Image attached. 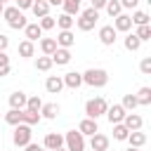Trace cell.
I'll return each instance as SVG.
<instances>
[{"label": "cell", "instance_id": "9c48e42d", "mask_svg": "<svg viewBox=\"0 0 151 151\" xmlns=\"http://www.w3.org/2000/svg\"><path fill=\"white\" fill-rule=\"evenodd\" d=\"M111 26L116 28V33H127V31L132 28V19H130V14L120 12V14L113 19V24H111Z\"/></svg>", "mask_w": 151, "mask_h": 151}, {"label": "cell", "instance_id": "db71d44e", "mask_svg": "<svg viewBox=\"0 0 151 151\" xmlns=\"http://www.w3.org/2000/svg\"><path fill=\"white\" fill-rule=\"evenodd\" d=\"M109 151H111V149H109Z\"/></svg>", "mask_w": 151, "mask_h": 151}, {"label": "cell", "instance_id": "5bb4252c", "mask_svg": "<svg viewBox=\"0 0 151 151\" xmlns=\"http://www.w3.org/2000/svg\"><path fill=\"white\" fill-rule=\"evenodd\" d=\"M26 99H28V94H26V92H21V90L12 92V94H9V109L24 111V109H26Z\"/></svg>", "mask_w": 151, "mask_h": 151}, {"label": "cell", "instance_id": "681fc988", "mask_svg": "<svg viewBox=\"0 0 151 151\" xmlns=\"http://www.w3.org/2000/svg\"><path fill=\"white\" fill-rule=\"evenodd\" d=\"M54 151H66V149H64V146H61V149H54Z\"/></svg>", "mask_w": 151, "mask_h": 151}, {"label": "cell", "instance_id": "d6986e66", "mask_svg": "<svg viewBox=\"0 0 151 151\" xmlns=\"http://www.w3.org/2000/svg\"><path fill=\"white\" fill-rule=\"evenodd\" d=\"M125 142H130V146L132 149H142L144 144H146V134L142 132V130H134V132H130L127 134V139Z\"/></svg>", "mask_w": 151, "mask_h": 151}, {"label": "cell", "instance_id": "ab89813d", "mask_svg": "<svg viewBox=\"0 0 151 151\" xmlns=\"http://www.w3.org/2000/svg\"><path fill=\"white\" fill-rule=\"evenodd\" d=\"M139 71H142L144 76H151V57H144V59H142V64H139Z\"/></svg>", "mask_w": 151, "mask_h": 151}, {"label": "cell", "instance_id": "7402d4cb", "mask_svg": "<svg viewBox=\"0 0 151 151\" xmlns=\"http://www.w3.org/2000/svg\"><path fill=\"white\" fill-rule=\"evenodd\" d=\"M40 120H42V118H40L38 111H28V109L21 111V123H24V125H31V127H33V125H38Z\"/></svg>", "mask_w": 151, "mask_h": 151}, {"label": "cell", "instance_id": "f5cc1de1", "mask_svg": "<svg viewBox=\"0 0 151 151\" xmlns=\"http://www.w3.org/2000/svg\"><path fill=\"white\" fill-rule=\"evenodd\" d=\"M33 2H40V0H33Z\"/></svg>", "mask_w": 151, "mask_h": 151}, {"label": "cell", "instance_id": "5b68a950", "mask_svg": "<svg viewBox=\"0 0 151 151\" xmlns=\"http://www.w3.org/2000/svg\"><path fill=\"white\" fill-rule=\"evenodd\" d=\"M64 149L66 151H85V137L78 132V130H68L64 134Z\"/></svg>", "mask_w": 151, "mask_h": 151}, {"label": "cell", "instance_id": "11a10c76", "mask_svg": "<svg viewBox=\"0 0 151 151\" xmlns=\"http://www.w3.org/2000/svg\"><path fill=\"white\" fill-rule=\"evenodd\" d=\"M90 151H92V149H90Z\"/></svg>", "mask_w": 151, "mask_h": 151}, {"label": "cell", "instance_id": "74e56055", "mask_svg": "<svg viewBox=\"0 0 151 151\" xmlns=\"http://www.w3.org/2000/svg\"><path fill=\"white\" fill-rule=\"evenodd\" d=\"M134 35H137L142 42H144V40H151V26H137Z\"/></svg>", "mask_w": 151, "mask_h": 151}, {"label": "cell", "instance_id": "1f68e13d", "mask_svg": "<svg viewBox=\"0 0 151 151\" xmlns=\"http://www.w3.org/2000/svg\"><path fill=\"white\" fill-rule=\"evenodd\" d=\"M5 123H7V125H14V127H17V125L21 123V111H17V109H9V111L5 113Z\"/></svg>", "mask_w": 151, "mask_h": 151}, {"label": "cell", "instance_id": "4316f807", "mask_svg": "<svg viewBox=\"0 0 151 151\" xmlns=\"http://www.w3.org/2000/svg\"><path fill=\"white\" fill-rule=\"evenodd\" d=\"M54 21H57V26H59L61 31H71V28H73V24H76V19H73V17H68V14H59Z\"/></svg>", "mask_w": 151, "mask_h": 151}, {"label": "cell", "instance_id": "7a4b0ae2", "mask_svg": "<svg viewBox=\"0 0 151 151\" xmlns=\"http://www.w3.org/2000/svg\"><path fill=\"white\" fill-rule=\"evenodd\" d=\"M106 109H109V101H106L104 97H94V99H87V104H85V116L92 118V120H97L99 116L106 113Z\"/></svg>", "mask_w": 151, "mask_h": 151}, {"label": "cell", "instance_id": "603a6c76", "mask_svg": "<svg viewBox=\"0 0 151 151\" xmlns=\"http://www.w3.org/2000/svg\"><path fill=\"white\" fill-rule=\"evenodd\" d=\"M80 5H83V0H64V2H61L64 14H68V17H76V14L80 12Z\"/></svg>", "mask_w": 151, "mask_h": 151}, {"label": "cell", "instance_id": "ba28073f", "mask_svg": "<svg viewBox=\"0 0 151 151\" xmlns=\"http://www.w3.org/2000/svg\"><path fill=\"white\" fill-rule=\"evenodd\" d=\"M125 113H127V111H125L120 104H113V106H109V109H106V113H104V116L109 118V123H111V125H118V123H123Z\"/></svg>", "mask_w": 151, "mask_h": 151}, {"label": "cell", "instance_id": "ffe728a7", "mask_svg": "<svg viewBox=\"0 0 151 151\" xmlns=\"http://www.w3.org/2000/svg\"><path fill=\"white\" fill-rule=\"evenodd\" d=\"M59 104H42V109H40V118H47V120H54L57 116H59Z\"/></svg>", "mask_w": 151, "mask_h": 151}, {"label": "cell", "instance_id": "4fadbf2b", "mask_svg": "<svg viewBox=\"0 0 151 151\" xmlns=\"http://www.w3.org/2000/svg\"><path fill=\"white\" fill-rule=\"evenodd\" d=\"M61 80H64V87L78 90V87L83 85V73H78V71H68L66 76H61Z\"/></svg>", "mask_w": 151, "mask_h": 151}, {"label": "cell", "instance_id": "f6af8a7d", "mask_svg": "<svg viewBox=\"0 0 151 151\" xmlns=\"http://www.w3.org/2000/svg\"><path fill=\"white\" fill-rule=\"evenodd\" d=\"M38 149H40V146H38V144H33V142H31V144H26V151H38Z\"/></svg>", "mask_w": 151, "mask_h": 151}, {"label": "cell", "instance_id": "52a82bcc", "mask_svg": "<svg viewBox=\"0 0 151 151\" xmlns=\"http://www.w3.org/2000/svg\"><path fill=\"white\" fill-rule=\"evenodd\" d=\"M61 146H64V134H59V132L45 134V139H42V149L45 151H54V149H61Z\"/></svg>", "mask_w": 151, "mask_h": 151}, {"label": "cell", "instance_id": "8fae6325", "mask_svg": "<svg viewBox=\"0 0 151 151\" xmlns=\"http://www.w3.org/2000/svg\"><path fill=\"white\" fill-rule=\"evenodd\" d=\"M109 137L106 134H101V132H94L92 134V139H90V149L92 151H109Z\"/></svg>", "mask_w": 151, "mask_h": 151}, {"label": "cell", "instance_id": "bcb514c9", "mask_svg": "<svg viewBox=\"0 0 151 151\" xmlns=\"http://www.w3.org/2000/svg\"><path fill=\"white\" fill-rule=\"evenodd\" d=\"M45 2H47V5H50V7H52V5H61V2H64V0H45Z\"/></svg>", "mask_w": 151, "mask_h": 151}, {"label": "cell", "instance_id": "f1b7e54d", "mask_svg": "<svg viewBox=\"0 0 151 151\" xmlns=\"http://www.w3.org/2000/svg\"><path fill=\"white\" fill-rule=\"evenodd\" d=\"M19 54H21L24 59L33 57V54H35V45H33L31 40H21V42H19Z\"/></svg>", "mask_w": 151, "mask_h": 151}, {"label": "cell", "instance_id": "f907efd6", "mask_svg": "<svg viewBox=\"0 0 151 151\" xmlns=\"http://www.w3.org/2000/svg\"><path fill=\"white\" fill-rule=\"evenodd\" d=\"M38 151H45V149H42V146H40V149H38Z\"/></svg>", "mask_w": 151, "mask_h": 151}, {"label": "cell", "instance_id": "7bdbcfd3", "mask_svg": "<svg viewBox=\"0 0 151 151\" xmlns=\"http://www.w3.org/2000/svg\"><path fill=\"white\" fill-rule=\"evenodd\" d=\"M90 2H92V9H97V12H99V9H104V7H106V2H109V0H90Z\"/></svg>", "mask_w": 151, "mask_h": 151}, {"label": "cell", "instance_id": "60d3db41", "mask_svg": "<svg viewBox=\"0 0 151 151\" xmlns=\"http://www.w3.org/2000/svg\"><path fill=\"white\" fill-rule=\"evenodd\" d=\"M118 2H120L123 9H134V7L139 5V0H118Z\"/></svg>", "mask_w": 151, "mask_h": 151}, {"label": "cell", "instance_id": "f546056e", "mask_svg": "<svg viewBox=\"0 0 151 151\" xmlns=\"http://www.w3.org/2000/svg\"><path fill=\"white\" fill-rule=\"evenodd\" d=\"M139 106H149L151 104V87H139V92L134 94Z\"/></svg>", "mask_w": 151, "mask_h": 151}, {"label": "cell", "instance_id": "e575fe53", "mask_svg": "<svg viewBox=\"0 0 151 151\" xmlns=\"http://www.w3.org/2000/svg\"><path fill=\"white\" fill-rule=\"evenodd\" d=\"M127 134H130V130H127L123 123L113 125V139H118V142H125V139H127Z\"/></svg>", "mask_w": 151, "mask_h": 151}, {"label": "cell", "instance_id": "f35d334b", "mask_svg": "<svg viewBox=\"0 0 151 151\" xmlns=\"http://www.w3.org/2000/svg\"><path fill=\"white\" fill-rule=\"evenodd\" d=\"M38 26H40L42 31H50V28H54V26H57V21H54V17H50V14H47V17H42V19L38 21Z\"/></svg>", "mask_w": 151, "mask_h": 151}, {"label": "cell", "instance_id": "c3c4849f", "mask_svg": "<svg viewBox=\"0 0 151 151\" xmlns=\"http://www.w3.org/2000/svg\"><path fill=\"white\" fill-rule=\"evenodd\" d=\"M125 151H139V149H132V146H130V149H125Z\"/></svg>", "mask_w": 151, "mask_h": 151}, {"label": "cell", "instance_id": "836d02e7", "mask_svg": "<svg viewBox=\"0 0 151 151\" xmlns=\"http://www.w3.org/2000/svg\"><path fill=\"white\" fill-rule=\"evenodd\" d=\"M26 109H28V111H38V113H40V109H42V99H40L38 94H31V97L26 99Z\"/></svg>", "mask_w": 151, "mask_h": 151}, {"label": "cell", "instance_id": "3957f363", "mask_svg": "<svg viewBox=\"0 0 151 151\" xmlns=\"http://www.w3.org/2000/svg\"><path fill=\"white\" fill-rule=\"evenodd\" d=\"M2 17H5V21L9 24V28H14V31L26 28V17H24L21 9H17V7H5Z\"/></svg>", "mask_w": 151, "mask_h": 151}, {"label": "cell", "instance_id": "44dd1931", "mask_svg": "<svg viewBox=\"0 0 151 151\" xmlns=\"http://www.w3.org/2000/svg\"><path fill=\"white\" fill-rule=\"evenodd\" d=\"M24 33H26V40H31V42H35L38 38H42V28L38 26V21L35 24H26Z\"/></svg>", "mask_w": 151, "mask_h": 151}, {"label": "cell", "instance_id": "b9f144b4", "mask_svg": "<svg viewBox=\"0 0 151 151\" xmlns=\"http://www.w3.org/2000/svg\"><path fill=\"white\" fill-rule=\"evenodd\" d=\"M14 2H17L14 5L17 9H31V5H33V0H14Z\"/></svg>", "mask_w": 151, "mask_h": 151}, {"label": "cell", "instance_id": "e0dca14e", "mask_svg": "<svg viewBox=\"0 0 151 151\" xmlns=\"http://www.w3.org/2000/svg\"><path fill=\"white\" fill-rule=\"evenodd\" d=\"M50 59H52V64H57V66H66V64L71 61V50L57 47V50H54V54H52Z\"/></svg>", "mask_w": 151, "mask_h": 151}, {"label": "cell", "instance_id": "ac0fdd59", "mask_svg": "<svg viewBox=\"0 0 151 151\" xmlns=\"http://www.w3.org/2000/svg\"><path fill=\"white\" fill-rule=\"evenodd\" d=\"M45 90H47L50 94H59V92L64 90V80H61V76H50V78L45 80Z\"/></svg>", "mask_w": 151, "mask_h": 151}, {"label": "cell", "instance_id": "d4e9b609", "mask_svg": "<svg viewBox=\"0 0 151 151\" xmlns=\"http://www.w3.org/2000/svg\"><path fill=\"white\" fill-rule=\"evenodd\" d=\"M40 50H42L45 57H52L54 50H57V40H54V38H42V40H40Z\"/></svg>", "mask_w": 151, "mask_h": 151}, {"label": "cell", "instance_id": "2e32d148", "mask_svg": "<svg viewBox=\"0 0 151 151\" xmlns=\"http://www.w3.org/2000/svg\"><path fill=\"white\" fill-rule=\"evenodd\" d=\"M78 132H80L83 137H92L94 132H99L97 120H92V118H83V120H80V125H78Z\"/></svg>", "mask_w": 151, "mask_h": 151}, {"label": "cell", "instance_id": "816d5d0a", "mask_svg": "<svg viewBox=\"0 0 151 151\" xmlns=\"http://www.w3.org/2000/svg\"><path fill=\"white\" fill-rule=\"evenodd\" d=\"M0 2H2V5H5V2H7V0H0Z\"/></svg>", "mask_w": 151, "mask_h": 151}, {"label": "cell", "instance_id": "4dcf8cb0", "mask_svg": "<svg viewBox=\"0 0 151 151\" xmlns=\"http://www.w3.org/2000/svg\"><path fill=\"white\" fill-rule=\"evenodd\" d=\"M104 9H106V14H109L111 19H116V17H118V14L123 12V7H120V2H118V0H109Z\"/></svg>", "mask_w": 151, "mask_h": 151}, {"label": "cell", "instance_id": "ee69618b", "mask_svg": "<svg viewBox=\"0 0 151 151\" xmlns=\"http://www.w3.org/2000/svg\"><path fill=\"white\" fill-rule=\"evenodd\" d=\"M7 47H9V38H7L5 33H0V52H5Z\"/></svg>", "mask_w": 151, "mask_h": 151}, {"label": "cell", "instance_id": "9a60e30c", "mask_svg": "<svg viewBox=\"0 0 151 151\" xmlns=\"http://www.w3.org/2000/svg\"><path fill=\"white\" fill-rule=\"evenodd\" d=\"M54 40H57V47L71 50V47H73V42H76V35H73V31H59V35H57Z\"/></svg>", "mask_w": 151, "mask_h": 151}, {"label": "cell", "instance_id": "cb8c5ba5", "mask_svg": "<svg viewBox=\"0 0 151 151\" xmlns=\"http://www.w3.org/2000/svg\"><path fill=\"white\" fill-rule=\"evenodd\" d=\"M130 19H132V26H149V14L146 12H142V9H134L132 14H130Z\"/></svg>", "mask_w": 151, "mask_h": 151}, {"label": "cell", "instance_id": "d590c367", "mask_svg": "<svg viewBox=\"0 0 151 151\" xmlns=\"http://www.w3.org/2000/svg\"><path fill=\"white\" fill-rule=\"evenodd\" d=\"M9 71H12V66H9V57H7V52H0V78L9 76Z\"/></svg>", "mask_w": 151, "mask_h": 151}, {"label": "cell", "instance_id": "277c9868", "mask_svg": "<svg viewBox=\"0 0 151 151\" xmlns=\"http://www.w3.org/2000/svg\"><path fill=\"white\" fill-rule=\"evenodd\" d=\"M97 21H99V12L97 9H85V12H80V17L76 19V24H78V28L80 31H92L94 26H97Z\"/></svg>", "mask_w": 151, "mask_h": 151}, {"label": "cell", "instance_id": "8d00e7d4", "mask_svg": "<svg viewBox=\"0 0 151 151\" xmlns=\"http://www.w3.org/2000/svg\"><path fill=\"white\" fill-rule=\"evenodd\" d=\"M35 68H38V71H50V68H52V59L45 57V54L38 57V59H35Z\"/></svg>", "mask_w": 151, "mask_h": 151}, {"label": "cell", "instance_id": "30bf717a", "mask_svg": "<svg viewBox=\"0 0 151 151\" xmlns=\"http://www.w3.org/2000/svg\"><path fill=\"white\" fill-rule=\"evenodd\" d=\"M123 125L130 130V132H134V130H142V125H144V118L139 116V113H125V118H123Z\"/></svg>", "mask_w": 151, "mask_h": 151}, {"label": "cell", "instance_id": "8992f818", "mask_svg": "<svg viewBox=\"0 0 151 151\" xmlns=\"http://www.w3.org/2000/svg\"><path fill=\"white\" fill-rule=\"evenodd\" d=\"M31 137H33V130H31V125H24V123H19V125L14 127L12 142H14V146H26V144H31Z\"/></svg>", "mask_w": 151, "mask_h": 151}, {"label": "cell", "instance_id": "484cf974", "mask_svg": "<svg viewBox=\"0 0 151 151\" xmlns=\"http://www.w3.org/2000/svg\"><path fill=\"white\" fill-rule=\"evenodd\" d=\"M31 9H33V14H35L38 19H42V17H47V14H50V5H47L45 0L33 2V5H31Z\"/></svg>", "mask_w": 151, "mask_h": 151}, {"label": "cell", "instance_id": "7c38bea8", "mask_svg": "<svg viewBox=\"0 0 151 151\" xmlns=\"http://www.w3.org/2000/svg\"><path fill=\"white\" fill-rule=\"evenodd\" d=\"M116 35H118V33H116V28H113L111 24L99 28V40H101V45H106V47H111V45L116 42Z\"/></svg>", "mask_w": 151, "mask_h": 151}, {"label": "cell", "instance_id": "83f0119b", "mask_svg": "<svg viewBox=\"0 0 151 151\" xmlns=\"http://www.w3.org/2000/svg\"><path fill=\"white\" fill-rule=\"evenodd\" d=\"M139 47H142V40H139L134 33H127V35H125V50H127V52H137Z\"/></svg>", "mask_w": 151, "mask_h": 151}, {"label": "cell", "instance_id": "d6a6232c", "mask_svg": "<svg viewBox=\"0 0 151 151\" xmlns=\"http://www.w3.org/2000/svg\"><path fill=\"white\" fill-rule=\"evenodd\" d=\"M120 106H123L125 111H130V113H132L139 104H137V97H134V94H125V97H123V101H120Z\"/></svg>", "mask_w": 151, "mask_h": 151}, {"label": "cell", "instance_id": "6da1fadb", "mask_svg": "<svg viewBox=\"0 0 151 151\" xmlns=\"http://www.w3.org/2000/svg\"><path fill=\"white\" fill-rule=\"evenodd\" d=\"M83 83L90 85V87H104L109 83V73L104 68H87L83 73Z\"/></svg>", "mask_w": 151, "mask_h": 151}, {"label": "cell", "instance_id": "7dc6e473", "mask_svg": "<svg viewBox=\"0 0 151 151\" xmlns=\"http://www.w3.org/2000/svg\"><path fill=\"white\" fill-rule=\"evenodd\" d=\"M2 12H5V5H2V2H0V14H2Z\"/></svg>", "mask_w": 151, "mask_h": 151}]
</instances>
